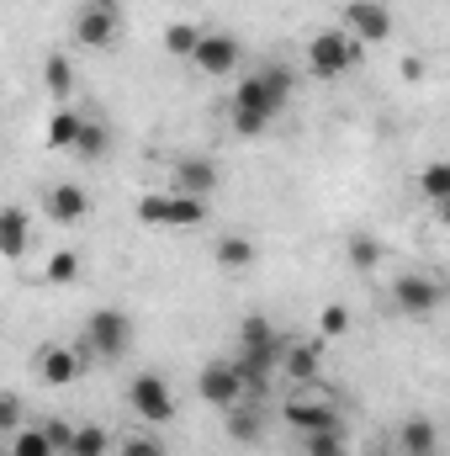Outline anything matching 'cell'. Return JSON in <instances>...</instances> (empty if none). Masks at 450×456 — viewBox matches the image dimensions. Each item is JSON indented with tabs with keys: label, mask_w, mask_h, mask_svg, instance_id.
I'll list each match as a JSON object with an SVG mask.
<instances>
[{
	"label": "cell",
	"mask_w": 450,
	"mask_h": 456,
	"mask_svg": "<svg viewBox=\"0 0 450 456\" xmlns=\"http://www.w3.org/2000/svg\"><path fill=\"white\" fill-rule=\"evenodd\" d=\"M292 91H297L292 64H281V59L254 64V69L233 86V96H228V127H233L238 138H260L276 117L292 107Z\"/></svg>",
	"instance_id": "6da1fadb"
},
{
	"label": "cell",
	"mask_w": 450,
	"mask_h": 456,
	"mask_svg": "<svg viewBox=\"0 0 450 456\" xmlns=\"http://www.w3.org/2000/svg\"><path fill=\"white\" fill-rule=\"evenodd\" d=\"M450 297V281L446 271H398L392 276V287H387V303H392V314L398 319H408V324H430L440 308H446Z\"/></svg>",
	"instance_id": "7a4b0ae2"
},
{
	"label": "cell",
	"mask_w": 450,
	"mask_h": 456,
	"mask_svg": "<svg viewBox=\"0 0 450 456\" xmlns=\"http://www.w3.org/2000/svg\"><path fill=\"white\" fill-rule=\"evenodd\" d=\"M360 59H366V43H360L355 32H344V27L313 32L308 48H302V69H308L313 80H344V75L360 69Z\"/></svg>",
	"instance_id": "3957f363"
},
{
	"label": "cell",
	"mask_w": 450,
	"mask_h": 456,
	"mask_svg": "<svg viewBox=\"0 0 450 456\" xmlns=\"http://www.w3.org/2000/svg\"><path fill=\"white\" fill-rule=\"evenodd\" d=\"M207 218H213L207 197H186V191H170V186L138 197V224L154 228V233H186V228H202Z\"/></svg>",
	"instance_id": "277c9868"
},
{
	"label": "cell",
	"mask_w": 450,
	"mask_h": 456,
	"mask_svg": "<svg viewBox=\"0 0 450 456\" xmlns=\"http://www.w3.org/2000/svg\"><path fill=\"white\" fill-rule=\"evenodd\" d=\"M122 398H127V414L138 425H154V430L175 425V414H181V398H175V387H170L165 371H133Z\"/></svg>",
	"instance_id": "5b68a950"
},
{
	"label": "cell",
	"mask_w": 450,
	"mask_h": 456,
	"mask_svg": "<svg viewBox=\"0 0 450 456\" xmlns=\"http://www.w3.org/2000/svg\"><path fill=\"white\" fill-rule=\"evenodd\" d=\"M138 340V324H133V314H122V308H96L91 319H85V330H80V350L91 355V361H122L127 350Z\"/></svg>",
	"instance_id": "8992f818"
},
{
	"label": "cell",
	"mask_w": 450,
	"mask_h": 456,
	"mask_svg": "<svg viewBox=\"0 0 450 456\" xmlns=\"http://www.w3.org/2000/svg\"><path fill=\"white\" fill-rule=\"evenodd\" d=\"M254 387H249V377H244V366H238V355H213L202 371H197V398L207 403V409H238L244 398H249Z\"/></svg>",
	"instance_id": "52a82bcc"
},
{
	"label": "cell",
	"mask_w": 450,
	"mask_h": 456,
	"mask_svg": "<svg viewBox=\"0 0 450 456\" xmlns=\"http://www.w3.org/2000/svg\"><path fill=\"white\" fill-rule=\"evenodd\" d=\"M85 366H91V355L80 345H64V340L37 345V361H32V371H37L43 387H75L85 377Z\"/></svg>",
	"instance_id": "ba28073f"
},
{
	"label": "cell",
	"mask_w": 450,
	"mask_h": 456,
	"mask_svg": "<svg viewBox=\"0 0 450 456\" xmlns=\"http://www.w3.org/2000/svg\"><path fill=\"white\" fill-rule=\"evenodd\" d=\"M238 64H244V37H238V32H223V27H207V32H202V48H197V59H191V69L207 75V80H228Z\"/></svg>",
	"instance_id": "9c48e42d"
},
{
	"label": "cell",
	"mask_w": 450,
	"mask_h": 456,
	"mask_svg": "<svg viewBox=\"0 0 450 456\" xmlns=\"http://www.w3.org/2000/svg\"><path fill=\"white\" fill-rule=\"evenodd\" d=\"M223 186V165L213 154H175L170 159V191H186V197H218Z\"/></svg>",
	"instance_id": "30bf717a"
},
{
	"label": "cell",
	"mask_w": 450,
	"mask_h": 456,
	"mask_svg": "<svg viewBox=\"0 0 450 456\" xmlns=\"http://www.w3.org/2000/svg\"><path fill=\"white\" fill-rule=\"evenodd\" d=\"M91 213H96V197H91L80 181H48V186H43V218H48V224L69 228V224H85Z\"/></svg>",
	"instance_id": "8fae6325"
},
{
	"label": "cell",
	"mask_w": 450,
	"mask_h": 456,
	"mask_svg": "<svg viewBox=\"0 0 450 456\" xmlns=\"http://www.w3.org/2000/svg\"><path fill=\"white\" fill-rule=\"evenodd\" d=\"M339 27L355 32V37L371 48V43H387V37H392V11H387L382 0H344V5H339Z\"/></svg>",
	"instance_id": "7c38bea8"
},
{
	"label": "cell",
	"mask_w": 450,
	"mask_h": 456,
	"mask_svg": "<svg viewBox=\"0 0 450 456\" xmlns=\"http://www.w3.org/2000/svg\"><path fill=\"white\" fill-rule=\"evenodd\" d=\"M213 265L223 271V276H249L254 265H260V239L254 233H238V228H223L218 239H213Z\"/></svg>",
	"instance_id": "4fadbf2b"
},
{
	"label": "cell",
	"mask_w": 450,
	"mask_h": 456,
	"mask_svg": "<svg viewBox=\"0 0 450 456\" xmlns=\"http://www.w3.org/2000/svg\"><path fill=\"white\" fill-rule=\"evenodd\" d=\"M281 419H286L297 436H313V430H334V425H344L329 398H308V393H292V398L281 403Z\"/></svg>",
	"instance_id": "5bb4252c"
},
{
	"label": "cell",
	"mask_w": 450,
	"mask_h": 456,
	"mask_svg": "<svg viewBox=\"0 0 450 456\" xmlns=\"http://www.w3.org/2000/svg\"><path fill=\"white\" fill-rule=\"evenodd\" d=\"M117 32H122V11H107V5H96V0H85V5L75 11V43H80V48H112Z\"/></svg>",
	"instance_id": "9a60e30c"
},
{
	"label": "cell",
	"mask_w": 450,
	"mask_h": 456,
	"mask_svg": "<svg viewBox=\"0 0 450 456\" xmlns=\"http://www.w3.org/2000/svg\"><path fill=\"white\" fill-rule=\"evenodd\" d=\"M382 260H387V244H382L371 228H350V233H344V265H350L355 276H376Z\"/></svg>",
	"instance_id": "2e32d148"
},
{
	"label": "cell",
	"mask_w": 450,
	"mask_h": 456,
	"mask_svg": "<svg viewBox=\"0 0 450 456\" xmlns=\"http://www.w3.org/2000/svg\"><path fill=\"white\" fill-rule=\"evenodd\" d=\"M27 244H32V213L21 202H5L0 208V255L16 265V260H27Z\"/></svg>",
	"instance_id": "e0dca14e"
},
{
	"label": "cell",
	"mask_w": 450,
	"mask_h": 456,
	"mask_svg": "<svg viewBox=\"0 0 450 456\" xmlns=\"http://www.w3.org/2000/svg\"><path fill=\"white\" fill-rule=\"evenodd\" d=\"M43 91L59 102V107H69V96L80 91V75H75V59L64 53V48H53V53H43Z\"/></svg>",
	"instance_id": "ac0fdd59"
},
{
	"label": "cell",
	"mask_w": 450,
	"mask_h": 456,
	"mask_svg": "<svg viewBox=\"0 0 450 456\" xmlns=\"http://www.w3.org/2000/svg\"><path fill=\"white\" fill-rule=\"evenodd\" d=\"M392 441H398V452H408V456H435L440 452V425L430 414H408Z\"/></svg>",
	"instance_id": "d6986e66"
},
{
	"label": "cell",
	"mask_w": 450,
	"mask_h": 456,
	"mask_svg": "<svg viewBox=\"0 0 450 456\" xmlns=\"http://www.w3.org/2000/svg\"><path fill=\"white\" fill-rule=\"evenodd\" d=\"M85 117L91 112H80V107H59V112L48 117V127H43V143L59 149V154H75V143L85 133Z\"/></svg>",
	"instance_id": "ffe728a7"
},
{
	"label": "cell",
	"mask_w": 450,
	"mask_h": 456,
	"mask_svg": "<svg viewBox=\"0 0 450 456\" xmlns=\"http://www.w3.org/2000/svg\"><path fill=\"white\" fill-rule=\"evenodd\" d=\"M281 371H286L297 387H313L318 371H324V350H318V345H286V350H281Z\"/></svg>",
	"instance_id": "44dd1931"
},
{
	"label": "cell",
	"mask_w": 450,
	"mask_h": 456,
	"mask_svg": "<svg viewBox=\"0 0 450 456\" xmlns=\"http://www.w3.org/2000/svg\"><path fill=\"white\" fill-rule=\"evenodd\" d=\"M238 350H286L281 330L270 324V314H244L238 324Z\"/></svg>",
	"instance_id": "7402d4cb"
},
{
	"label": "cell",
	"mask_w": 450,
	"mask_h": 456,
	"mask_svg": "<svg viewBox=\"0 0 450 456\" xmlns=\"http://www.w3.org/2000/svg\"><path fill=\"white\" fill-rule=\"evenodd\" d=\"M260 430H265V414H260V393H249L238 409H228V436L233 441H260Z\"/></svg>",
	"instance_id": "603a6c76"
},
{
	"label": "cell",
	"mask_w": 450,
	"mask_h": 456,
	"mask_svg": "<svg viewBox=\"0 0 450 456\" xmlns=\"http://www.w3.org/2000/svg\"><path fill=\"white\" fill-rule=\"evenodd\" d=\"M80 271H85V255H80V249H53V255L43 260V281H48V287H75Z\"/></svg>",
	"instance_id": "cb8c5ba5"
},
{
	"label": "cell",
	"mask_w": 450,
	"mask_h": 456,
	"mask_svg": "<svg viewBox=\"0 0 450 456\" xmlns=\"http://www.w3.org/2000/svg\"><path fill=\"white\" fill-rule=\"evenodd\" d=\"M117 456H170V441L154 425H138V430L117 436Z\"/></svg>",
	"instance_id": "d4e9b609"
},
{
	"label": "cell",
	"mask_w": 450,
	"mask_h": 456,
	"mask_svg": "<svg viewBox=\"0 0 450 456\" xmlns=\"http://www.w3.org/2000/svg\"><path fill=\"white\" fill-rule=\"evenodd\" d=\"M202 32H207V27H197V21H170V27H165V53L191 64L197 48H202Z\"/></svg>",
	"instance_id": "484cf974"
},
{
	"label": "cell",
	"mask_w": 450,
	"mask_h": 456,
	"mask_svg": "<svg viewBox=\"0 0 450 456\" xmlns=\"http://www.w3.org/2000/svg\"><path fill=\"white\" fill-rule=\"evenodd\" d=\"M75 154H80L85 165H101V159L112 154V127H107L101 117H85V133H80V143H75Z\"/></svg>",
	"instance_id": "4316f807"
},
{
	"label": "cell",
	"mask_w": 450,
	"mask_h": 456,
	"mask_svg": "<svg viewBox=\"0 0 450 456\" xmlns=\"http://www.w3.org/2000/svg\"><path fill=\"white\" fill-rule=\"evenodd\" d=\"M419 197H424L430 208H446L450 202V159H430V165L419 170Z\"/></svg>",
	"instance_id": "83f0119b"
},
{
	"label": "cell",
	"mask_w": 450,
	"mask_h": 456,
	"mask_svg": "<svg viewBox=\"0 0 450 456\" xmlns=\"http://www.w3.org/2000/svg\"><path fill=\"white\" fill-rule=\"evenodd\" d=\"M69 456H117V436L107 430V425H80L75 452Z\"/></svg>",
	"instance_id": "f1b7e54d"
},
{
	"label": "cell",
	"mask_w": 450,
	"mask_h": 456,
	"mask_svg": "<svg viewBox=\"0 0 450 456\" xmlns=\"http://www.w3.org/2000/svg\"><path fill=\"white\" fill-rule=\"evenodd\" d=\"M302 441V456H350V446H344V425H334V430H313V436H297Z\"/></svg>",
	"instance_id": "f546056e"
},
{
	"label": "cell",
	"mask_w": 450,
	"mask_h": 456,
	"mask_svg": "<svg viewBox=\"0 0 450 456\" xmlns=\"http://www.w3.org/2000/svg\"><path fill=\"white\" fill-rule=\"evenodd\" d=\"M5 456H59V452H53V441L43 436V425H27L21 436L5 441Z\"/></svg>",
	"instance_id": "4dcf8cb0"
},
{
	"label": "cell",
	"mask_w": 450,
	"mask_h": 456,
	"mask_svg": "<svg viewBox=\"0 0 450 456\" xmlns=\"http://www.w3.org/2000/svg\"><path fill=\"white\" fill-rule=\"evenodd\" d=\"M37 425H43V436L53 441V452H59V456L75 452V436H80V425H75V419H64V414H48V419H37Z\"/></svg>",
	"instance_id": "1f68e13d"
},
{
	"label": "cell",
	"mask_w": 450,
	"mask_h": 456,
	"mask_svg": "<svg viewBox=\"0 0 450 456\" xmlns=\"http://www.w3.org/2000/svg\"><path fill=\"white\" fill-rule=\"evenodd\" d=\"M0 430H5V441L27 430V409H21V393H0Z\"/></svg>",
	"instance_id": "d6a6232c"
},
{
	"label": "cell",
	"mask_w": 450,
	"mask_h": 456,
	"mask_svg": "<svg viewBox=\"0 0 450 456\" xmlns=\"http://www.w3.org/2000/svg\"><path fill=\"white\" fill-rule=\"evenodd\" d=\"M350 324H355V319H350V308H344V303H324V308H318V330H324L329 340H344V335H350Z\"/></svg>",
	"instance_id": "836d02e7"
},
{
	"label": "cell",
	"mask_w": 450,
	"mask_h": 456,
	"mask_svg": "<svg viewBox=\"0 0 450 456\" xmlns=\"http://www.w3.org/2000/svg\"><path fill=\"white\" fill-rule=\"evenodd\" d=\"M96 5H107V11H122V5H127V0H96Z\"/></svg>",
	"instance_id": "e575fe53"
},
{
	"label": "cell",
	"mask_w": 450,
	"mask_h": 456,
	"mask_svg": "<svg viewBox=\"0 0 450 456\" xmlns=\"http://www.w3.org/2000/svg\"><path fill=\"white\" fill-rule=\"evenodd\" d=\"M435 213H440V218H446V224H450V202H446V208H435Z\"/></svg>",
	"instance_id": "d590c367"
},
{
	"label": "cell",
	"mask_w": 450,
	"mask_h": 456,
	"mask_svg": "<svg viewBox=\"0 0 450 456\" xmlns=\"http://www.w3.org/2000/svg\"><path fill=\"white\" fill-rule=\"evenodd\" d=\"M366 456H392V452H382V446H376V452H366Z\"/></svg>",
	"instance_id": "8d00e7d4"
},
{
	"label": "cell",
	"mask_w": 450,
	"mask_h": 456,
	"mask_svg": "<svg viewBox=\"0 0 450 456\" xmlns=\"http://www.w3.org/2000/svg\"><path fill=\"white\" fill-rule=\"evenodd\" d=\"M398 456H408V452H398Z\"/></svg>",
	"instance_id": "74e56055"
}]
</instances>
